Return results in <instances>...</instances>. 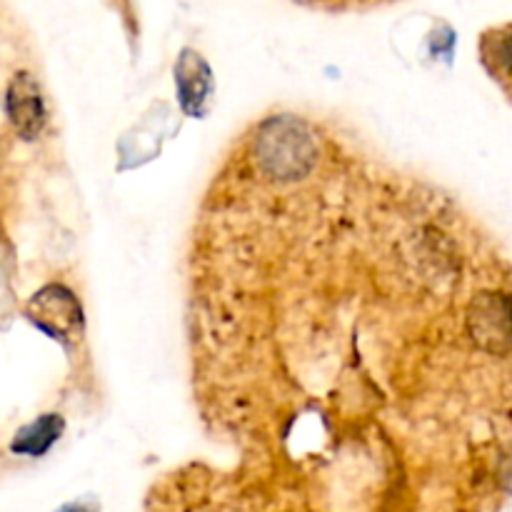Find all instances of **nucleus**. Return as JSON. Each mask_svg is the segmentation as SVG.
I'll use <instances>...</instances> for the list:
<instances>
[{
	"label": "nucleus",
	"instance_id": "obj_3",
	"mask_svg": "<svg viewBox=\"0 0 512 512\" xmlns=\"http://www.w3.org/2000/svg\"><path fill=\"white\" fill-rule=\"evenodd\" d=\"M480 63L512 103V23L483 33V38H480Z\"/></svg>",
	"mask_w": 512,
	"mask_h": 512
},
{
	"label": "nucleus",
	"instance_id": "obj_2",
	"mask_svg": "<svg viewBox=\"0 0 512 512\" xmlns=\"http://www.w3.org/2000/svg\"><path fill=\"white\" fill-rule=\"evenodd\" d=\"M8 115L23 138H33L45 120L43 98L28 73H18L8 88Z\"/></svg>",
	"mask_w": 512,
	"mask_h": 512
},
{
	"label": "nucleus",
	"instance_id": "obj_1",
	"mask_svg": "<svg viewBox=\"0 0 512 512\" xmlns=\"http://www.w3.org/2000/svg\"><path fill=\"white\" fill-rule=\"evenodd\" d=\"M205 418L460 430L512 443V260L455 195L338 123L233 140L188 248Z\"/></svg>",
	"mask_w": 512,
	"mask_h": 512
}]
</instances>
